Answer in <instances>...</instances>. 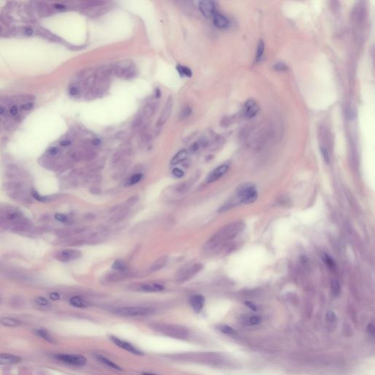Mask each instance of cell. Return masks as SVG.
<instances>
[{"label": "cell", "instance_id": "6da1fadb", "mask_svg": "<svg viewBox=\"0 0 375 375\" xmlns=\"http://www.w3.org/2000/svg\"><path fill=\"white\" fill-rule=\"evenodd\" d=\"M113 313L122 317H144L152 314L153 310L140 306H130L115 308L113 310Z\"/></svg>", "mask_w": 375, "mask_h": 375}, {"label": "cell", "instance_id": "7a4b0ae2", "mask_svg": "<svg viewBox=\"0 0 375 375\" xmlns=\"http://www.w3.org/2000/svg\"><path fill=\"white\" fill-rule=\"evenodd\" d=\"M258 194L257 188L253 184H245L242 185L238 191V197L243 204L253 203L257 200Z\"/></svg>", "mask_w": 375, "mask_h": 375}, {"label": "cell", "instance_id": "3957f363", "mask_svg": "<svg viewBox=\"0 0 375 375\" xmlns=\"http://www.w3.org/2000/svg\"><path fill=\"white\" fill-rule=\"evenodd\" d=\"M57 358L62 362L69 365L76 366H82L87 364V358L84 356L76 355L60 354L57 355Z\"/></svg>", "mask_w": 375, "mask_h": 375}, {"label": "cell", "instance_id": "277c9868", "mask_svg": "<svg viewBox=\"0 0 375 375\" xmlns=\"http://www.w3.org/2000/svg\"><path fill=\"white\" fill-rule=\"evenodd\" d=\"M202 268H203V265H201V264H196V265H192L191 267L186 269L180 274V276L177 278V282L183 283L188 281L189 279L194 277L196 274L198 273Z\"/></svg>", "mask_w": 375, "mask_h": 375}, {"label": "cell", "instance_id": "5b68a950", "mask_svg": "<svg viewBox=\"0 0 375 375\" xmlns=\"http://www.w3.org/2000/svg\"><path fill=\"white\" fill-rule=\"evenodd\" d=\"M111 340L115 343L116 345L118 346L120 348L125 349V350L128 351V352H131V353H133L136 355H144V353H143L141 351L139 350V349H136L134 346H133L132 344L129 343V342H125V341L122 340V339H120L115 336H111Z\"/></svg>", "mask_w": 375, "mask_h": 375}, {"label": "cell", "instance_id": "8992f818", "mask_svg": "<svg viewBox=\"0 0 375 375\" xmlns=\"http://www.w3.org/2000/svg\"><path fill=\"white\" fill-rule=\"evenodd\" d=\"M259 112V106L254 100H248L243 107V115L246 119L250 120L254 117Z\"/></svg>", "mask_w": 375, "mask_h": 375}, {"label": "cell", "instance_id": "52a82bcc", "mask_svg": "<svg viewBox=\"0 0 375 375\" xmlns=\"http://www.w3.org/2000/svg\"><path fill=\"white\" fill-rule=\"evenodd\" d=\"M228 170H229V165L227 164H223L218 166L217 168L215 169L213 171H212L210 173V175L207 178V182L208 183H211V182L216 181V180L221 178V177L224 176L225 174L227 172Z\"/></svg>", "mask_w": 375, "mask_h": 375}, {"label": "cell", "instance_id": "ba28073f", "mask_svg": "<svg viewBox=\"0 0 375 375\" xmlns=\"http://www.w3.org/2000/svg\"><path fill=\"white\" fill-rule=\"evenodd\" d=\"M199 9L204 16L209 18L216 13V6L212 1H202L199 2Z\"/></svg>", "mask_w": 375, "mask_h": 375}, {"label": "cell", "instance_id": "9c48e42d", "mask_svg": "<svg viewBox=\"0 0 375 375\" xmlns=\"http://www.w3.org/2000/svg\"><path fill=\"white\" fill-rule=\"evenodd\" d=\"M172 106H173V100H172V97H169V98H168V100H167L166 105H165L164 108H163V112H162L161 116H160L159 118H158V125H159V126L163 125V124L166 122L167 120L169 119V117L170 115H171Z\"/></svg>", "mask_w": 375, "mask_h": 375}, {"label": "cell", "instance_id": "30bf717a", "mask_svg": "<svg viewBox=\"0 0 375 375\" xmlns=\"http://www.w3.org/2000/svg\"><path fill=\"white\" fill-rule=\"evenodd\" d=\"M205 300L202 295H194L190 298V304L196 313H199L204 307Z\"/></svg>", "mask_w": 375, "mask_h": 375}, {"label": "cell", "instance_id": "8fae6325", "mask_svg": "<svg viewBox=\"0 0 375 375\" xmlns=\"http://www.w3.org/2000/svg\"><path fill=\"white\" fill-rule=\"evenodd\" d=\"M81 252L76 250H65L63 251L59 254V260L62 262H68L70 260H75L81 257Z\"/></svg>", "mask_w": 375, "mask_h": 375}, {"label": "cell", "instance_id": "7c38bea8", "mask_svg": "<svg viewBox=\"0 0 375 375\" xmlns=\"http://www.w3.org/2000/svg\"><path fill=\"white\" fill-rule=\"evenodd\" d=\"M213 24L215 26L218 27V28L224 29L229 26V21L224 15L219 13H216L213 16Z\"/></svg>", "mask_w": 375, "mask_h": 375}, {"label": "cell", "instance_id": "4fadbf2b", "mask_svg": "<svg viewBox=\"0 0 375 375\" xmlns=\"http://www.w3.org/2000/svg\"><path fill=\"white\" fill-rule=\"evenodd\" d=\"M21 361L18 356L10 354H0V365L16 364Z\"/></svg>", "mask_w": 375, "mask_h": 375}, {"label": "cell", "instance_id": "5bb4252c", "mask_svg": "<svg viewBox=\"0 0 375 375\" xmlns=\"http://www.w3.org/2000/svg\"><path fill=\"white\" fill-rule=\"evenodd\" d=\"M164 289V287L160 284L151 283V284H144L141 287V290L145 292H162Z\"/></svg>", "mask_w": 375, "mask_h": 375}, {"label": "cell", "instance_id": "9a60e30c", "mask_svg": "<svg viewBox=\"0 0 375 375\" xmlns=\"http://www.w3.org/2000/svg\"><path fill=\"white\" fill-rule=\"evenodd\" d=\"M167 260H168V257L167 256H163L160 257L158 260H156L153 262L150 267V272H156V271L161 270L166 265Z\"/></svg>", "mask_w": 375, "mask_h": 375}, {"label": "cell", "instance_id": "2e32d148", "mask_svg": "<svg viewBox=\"0 0 375 375\" xmlns=\"http://www.w3.org/2000/svg\"><path fill=\"white\" fill-rule=\"evenodd\" d=\"M35 333L38 336H40V338L43 339L44 340L46 341V342H49L51 344H55V340H54V338L51 336V334L49 333V332L48 330H45V329H37V330H35Z\"/></svg>", "mask_w": 375, "mask_h": 375}, {"label": "cell", "instance_id": "e0dca14e", "mask_svg": "<svg viewBox=\"0 0 375 375\" xmlns=\"http://www.w3.org/2000/svg\"><path fill=\"white\" fill-rule=\"evenodd\" d=\"M96 358L98 359V361H100V363H102V364H103L106 365V366H109V367L112 368V369L117 370V371H121V370H122V368H121L120 366H118V365H117V364H116L115 363L112 362V361H110V360L107 359L106 358L103 357V356L97 355L96 356Z\"/></svg>", "mask_w": 375, "mask_h": 375}, {"label": "cell", "instance_id": "ac0fdd59", "mask_svg": "<svg viewBox=\"0 0 375 375\" xmlns=\"http://www.w3.org/2000/svg\"><path fill=\"white\" fill-rule=\"evenodd\" d=\"M188 156V152L185 150H182L180 152L177 153L175 156L172 158V161H171V164L172 165H177L178 163H181L182 161H183L185 158H187Z\"/></svg>", "mask_w": 375, "mask_h": 375}, {"label": "cell", "instance_id": "d6986e66", "mask_svg": "<svg viewBox=\"0 0 375 375\" xmlns=\"http://www.w3.org/2000/svg\"><path fill=\"white\" fill-rule=\"evenodd\" d=\"M0 323L7 327H17L21 325L19 320L11 317H2L0 319Z\"/></svg>", "mask_w": 375, "mask_h": 375}, {"label": "cell", "instance_id": "ffe728a7", "mask_svg": "<svg viewBox=\"0 0 375 375\" xmlns=\"http://www.w3.org/2000/svg\"><path fill=\"white\" fill-rule=\"evenodd\" d=\"M264 52H265V43L262 40H260L258 42V44H257V52H256V62H258L262 59Z\"/></svg>", "mask_w": 375, "mask_h": 375}, {"label": "cell", "instance_id": "44dd1931", "mask_svg": "<svg viewBox=\"0 0 375 375\" xmlns=\"http://www.w3.org/2000/svg\"><path fill=\"white\" fill-rule=\"evenodd\" d=\"M70 303L72 306L78 308H85L87 306V304L81 298L77 297V296L71 298V300H70Z\"/></svg>", "mask_w": 375, "mask_h": 375}, {"label": "cell", "instance_id": "7402d4cb", "mask_svg": "<svg viewBox=\"0 0 375 375\" xmlns=\"http://www.w3.org/2000/svg\"><path fill=\"white\" fill-rule=\"evenodd\" d=\"M331 292L333 296L336 297L340 294L341 286L338 281L333 280L331 282Z\"/></svg>", "mask_w": 375, "mask_h": 375}, {"label": "cell", "instance_id": "603a6c76", "mask_svg": "<svg viewBox=\"0 0 375 375\" xmlns=\"http://www.w3.org/2000/svg\"><path fill=\"white\" fill-rule=\"evenodd\" d=\"M322 258H323V261L325 262V263L326 264L327 266L330 267V268L333 269L334 267H336V263H335V262H334V260H333V258L330 257L328 254H325V253L323 254H322Z\"/></svg>", "mask_w": 375, "mask_h": 375}, {"label": "cell", "instance_id": "cb8c5ba5", "mask_svg": "<svg viewBox=\"0 0 375 375\" xmlns=\"http://www.w3.org/2000/svg\"><path fill=\"white\" fill-rule=\"evenodd\" d=\"M143 175L142 174H136V175H134L133 176H131L130 178L128 179V180L127 184L128 185H135V184L138 183L142 179Z\"/></svg>", "mask_w": 375, "mask_h": 375}, {"label": "cell", "instance_id": "d4e9b609", "mask_svg": "<svg viewBox=\"0 0 375 375\" xmlns=\"http://www.w3.org/2000/svg\"><path fill=\"white\" fill-rule=\"evenodd\" d=\"M177 70H178V73H180L182 76H187V77H191L192 72L188 68L183 67V66H181V65H178L177 66Z\"/></svg>", "mask_w": 375, "mask_h": 375}, {"label": "cell", "instance_id": "484cf974", "mask_svg": "<svg viewBox=\"0 0 375 375\" xmlns=\"http://www.w3.org/2000/svg\"><path fill=\"white\" fill-rule=\"evenodd\" d=\"M112 268L115 269V270H120V271H123L125 270L126 269V266L125 265L124 262H122V261L120 260H116L115 262H114L113 265H112Z\"/></svg>", "mask_w": 375, "mask_h": 375}, {"label": "cell", "instance_id": "4316f807", "mask_svg": "<svg viewBox=\"0 0 375 375\" xmlns=\"http://www.w3.org/2000/svg\"><path fill=\"white\" fill-rule=\"evenodd\" d=\"M219 330H221L222 333H224L225 334H228V335H232V334H234L235 333V330L231 327L227 326V325H222L219 328Z\"/></svg>", "mask_w": 375, "mask_h": 375}, {"label": "cell", "instance_id": "83f0119b", "mask_svg": "<svg viewBox=\"0 0 375 375\" xmlns=\"http://www.w3.org/2000/svg\"><path fill=\"white\" fill-rule=\"evenodd\" d=\"M261 320L262 319L260 316H252L248 319V323H249L250 325H258L259 323H260Z\"/></svg>", "mask_w": 375, "mask_h": 375}, {"label": "cell", "instance_id": "f1b7e54d", "mask_svg": "<svg viewBox=\"0 0 375 375\" xmlns=\"http://www.w3.org/2000/svg\"><path fill=\"white\" fill-rule=\"evenodd\" d=\"M321 153H322V156H323L324 161H325V162L327 163V164H329V163H330V156H329L328 151L327 150L326 148L321 147Z\"/></svg>", "mask_w": 375, "mask_h": 375}, {"label": "cell", "instance_id": "f546056e", "mask_svg": "<svg viewBox=\"0 0 375 375\" xmlns=\"http://www.w3.org/2000/svg\"><path fill=\"white\" fill-rule=\"evenodd\" d=\"M274 69L277 71H287L288 70V67L284 63L278 62L274 65Z\"/></svg>", "mask_w": 375, "mask_h": 375}, {"label": "cell", "instance_id": "4dcf8cb0", "mask_svg": "<svg viewBox=\"0 0 375 375\" xmlns=\"http://www.w3.org/2000/svg\"><path fill=\"white\" fill-rule=\"evenodd\" d=\"M191 109L189 107H188V106L185 107V108H184L182 110L181 114H180V117H181L182 119L186 118L187 117H188V116L191 115Z\"/></svg>", "mask_w": 375, "mask_h": 375}, {"label": "cell", "instance_id": "1f68e13d", "mask_svg": "<svg viewBox=\"0 0 375 375\" xmlns=\"http://www.w3.org/2000/svg\"><path fill=\"white\" fill-rule=\"evenodd\" d=\"M36 303L40 306H47L49 304V301L46 299V298H42V297H39L37 298L36 300H35Z\"/></svg>", "mask_w": 375, "mask_h": 375}, {"label": "cell", "instance_id": "d6a6232c", "mask_svg": "<svg viewBox=\"0 0 375 375\" xmlns=\"http://www.w3.org/2000/svg\"><path fill=\"white\" fill-rule=\"evenodd\" d=\"M172 174H173V175H175L176 177H178V178L183 177V175H184V172H182L181 169H178V168L174 169L173 171H172Z\"/></svg>", "mask_w": 375, "mask_h": 375}, {"label": "cell", "instance_id": "836d02e7", "mask_svg": "<svg viewBox=\"0 0 375 375\" xmlns=\"http://www.w3.org/2000/svg\"><path fill=\"white\" fill-rule=\"evenodd\" d=\"M55 219L57 220V221H60V222H65L67 221L68 218L67 216H65V215L61 214V213H57L55 215Z\"/></svg>", "mask_w": 375, "mask_h": 375}, {"label": "cell", "instance_id": "e575fe53", "mask_svg": "<svg viewBox=\"0 0 375 375\" xmlns=\"http://www.w3.org/2000/svg\"><path fill=\"white\" fill-rule=\"evenodd\" d=\"M326 317H327V320L329 322H333L336 320V315L333 311H329L327 312V315H326Z\"/></svg>", "mask_w": 375, "mask_h": 375}, {"label": "cell", "instance_id": "d590c367", "mask_svg": "<svg viewBox=\"0 0 375 375\" xmlns=\"http://www.w3.org/2000/svg\"><path fill=\"white\" fill-rule=\"evenodd\" d=\"M32 107H33V104L31 103H25V104L22 105V109H23L24 110H27V111L30 110Z\"/></svg>", "mask_w": 375, "mask_h": 375}, {"label": "cell", "instance_id": "8d00e7d4", "mask_svg": "<svg viewBox=\"0 0 375 375\" xmlns=\"http://www.w3.org/2000/svg\"><path fill=\"white\" fill-rule=\"evenodd\" d=\"M69 92L71 95H76L78 93V90L76 87H71V89H70Z\"/></svg>", "mask_w": 375, "mask_h": 375}, {"label": "cell", "instance_id": "74e56055", "mask_svg": "<svg viewBox=\"0 0 375 375\" xmlns=\"http://www.w3.org/2000/svg\"><path fill=\"white\" fill-rule=\"evenodd\" d=\"M59 298H60L59 297V295L57 292H53L50 294V298L54 300V301H57V300L59 299Z\"/></svg>", "mask_w": 375, "mask_h": 375}, {"label": "cell", "instance_id": "f35d334b", "mask_svg": "<svg viewBox=\"0 0 375 375\" xmlns=\"http://www.w3.org/2000/svg\"><path fill=\"white\" fill-rule=\"evenodd\" d=\"M24 33L26 35L30 36V35H32L33 34V30H32L31 27H26L24 29Z\"/></svg>", "mask_w": 375, "mask_h": 375}, {"label": "cell", "instance_id": "ab89813d", "mask_svg": "<svg viewBox=\"0 0 375 375\" xmlns=\"http://www.w3.org/2000/svg\"><path fill=\"white\" fill-rule=\"evenodd\" d=\"M10 113L12 115H16L18 114V108L16 106H12L10 109Z\"/></svg>", "mask_w": 375, "mask_h": 375}, {"label": "cell", "instance_id": "60d3db41", "mask_svg": "<svg viewBox=\"0 0 375 375\" xmlns=\"http://www.w3.org/2000/svg\"><path fill=\"white\" fill-rule=\"evenodd\" d=\"M368 332H369V334H371V336H374V328L373 326V325L370 324L368 326Z\"/></svg>", "mask_w": 375, "mask_h": 375}, {"label": "cell", "instance_id": "b9f144b4", "mask_svg": "<svg viewBox=\"0 0 375 375\" xmlns=\"http://www.w3.org/2000/svg\"><path fill=\"white\" fill-rule=\"evenodd\" d=\"M49 153H50L51 155H53V156H54V155L57 154L58 149H57V147H52V148H50V149H49Z\"/></svg>", "mask_w": 375, "mask_h": 375}, {"label": "cell", "instance_id": "7bdbcfd3", "mask_svg": "<svg viewBox=\"0 0 375 375\" xmlns=\"http://www.w3.org/2000/svg\"><path fill=\"white\" fill-rule=\"evenodd\" d=\"M70 144H71V141H70L69 140H68V139H65V140H62L60 141V145L62 147H67L68 145H70Z\"/></svg>", "mask_w": 375, "mask_h": 375}, {"label": "cell", "instance_id": "ee69618b", "mask_svg": "<svg viewBox=\"0 0 375 375\" xmlns=\"http://www.w3.org/2000/svg\"><path fill=\"white\" fill-rule=\"evenodd\" d=\"M245 305H246L247 306H248V307H249L251 309L254 310V311H256V310H257V308H256V306L253 304V303H251V302H245Z\"/></svg>", "mask_w": 375, "mask_h": 375}, {"label": "cell", "instance_id": "f6af8a7d", "mask_svg": "<svg viewBox=\"0 0 375 375\" xmlns=\"http://www.w3.org/2000/svg\"><path fill=\"white\" fill-rule=\"evenodd\" d=\"M199 145L198 143H195V144H194V145L191 147V150H192V151H193V152L197 151V150L199 149Z\"/></svg>", "mask_w": 375, "mask_h": 375}, {"label": "cell", "instance_id": "bcb514c9", "mask_svg": "<svg viewBox=\"0 0 375 375\" xmlns=\"http://www.w3.org/2000/svg\"><path fill=\"white\" fill-rule=\"evenodd\" d=\"M54 7H55L57 9H59V10H63L65 8L64 5H60V4H56L55 5H54Z\"/></svg>", "mask_w": 375, "mask_h": 375}, {"label": "cell", "instance_id": "7dc6e473", "mask_svg": "<svg viewBox=\"0 0 375 375\" xmlns=\"http://www.w3.org/2000/svg\"><path fill=\"white\" fill-rule=\"evenodd\" d=\"M100 141L99 139H95V140L93 141V143L94 145H98V144H100Z\"/></svg>", "mask_w": 375, "mask_h": 375}, {"label": "cell", "instance_id": "c3c4849f", "mask_svg": "<svg viewBox=\"0 0 375 375\" xmlns=\"http://www.w3.org/2000/svg\"><path fill=\"white\" fill-rule=\"evenodd\" d=\"M5 113V109L2 107H0V115H2Z\"/></svg>", "mask_w": 375, "mask_h": 375}, {"label": "cell", "instance_id": "681fc988", "mask_svg": "<svg viewBox=\"0 0 375 375\" xmlns=\"http://www.w3.org/2000/svg\"><path fill=\"white\" fill-rule=\"evenodd\" d=\"M143 375H156V374H151V373H144V374H143Z\"/></svg>", "mask_w": 375, "mask_h": 375}, {"label": "cell", "instance_id": "f907efd6", "mask_svg": "<svg viewBox=\"0 0 375 375\" xmlns=\"http://www.w3.org/2000/svg\"><path fill=\"white\" fill-rule=\"evenodd\" d=\"M0 121H1V120H0Z\"/></svg>", "mask_w": 375, "mask_h": 375}]
</instances>
